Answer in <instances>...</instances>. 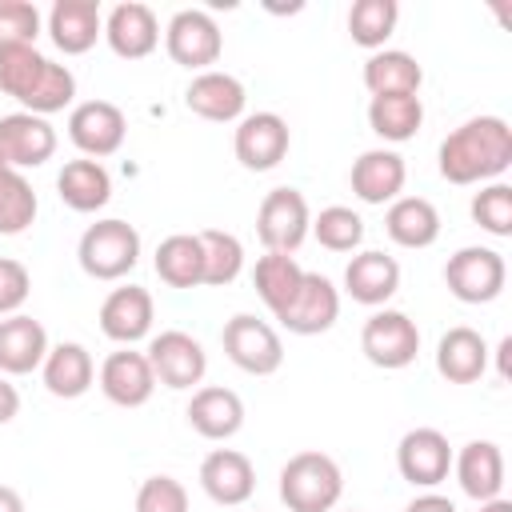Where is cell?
<instances>
[{"label":"cell","instance_id":"cell-28","mask_svg":"<svg viewBox=\"0 0 512 512\" xmlns=\"http://www.w3.org/2000/svg\"><path fill=\"white\" fill-rule=\"evenodd\" d=\"M40 376H44V388L56 400H76L96 384V364H92V352L84 344L64 340V344L48 348V356L40 364Z\"/></svg>","mask_w":512,"mask_h":512},{"label":"cell","instance_id":"cell-15","mask_svg":"<svg viewBox=\"0 0 512 512\" xmlns=\"http://www.w3.org/2000/svg\"><path fill=\"white\" fill-rule=\"evenodd\" d=\"M336 316H340V292H336V284L328 276H320V272H304L300 292L292 296V304L276 320L292 336H320V332H328L336 324Z\"/></svg>","mask_w":512,"mask_h":512},{"label":"cell","instance_id":"cell-29","mask_svg":"<svg viewBox=\"0 0 512 512\" xmlns=\"http://www.w3.org/2000/svg\"><path fill=\"white\" fill-rule=\"evenodd\" d=\"M56 196L72 212H100L112 200V176L100 160L76 156L56 172Z\"/></svg>","mask_w":512,"mask_h":512},{"label":"cell","instance_id":"cell-31","mask_svg":"<svg viewBox=\"0 0 512 512\" xmlns=\"http://www.w3.org/2000/svg\"><path fill=\"white\" fill-rule=\"evenodd\" d=\"M152 264H156V276L168 288H200L204 284V248H200L196 232L164 236L156 256H152Z\"/></svg>","mask_w":512,"mask_h":512},{"label":"cell","instance_id":"cell-41","mask_svg":"<svg viewBox=\"0 0 512 512\" xmlns=\"http://www.w3.org/2000/svg\"><path fill=\"white\" fill-rule=\"evenodd\" d=\"M136 512H188V488L176 476H148L136 488Z\"/></svg>","mask_w":512,"mask_h":512},{"label":"cell","instance_id":"cell-2","mask_svg":"<svg viewBox=\"0 0 512 512\" xmlns=\"http://www.w3.org/2000/svg\"><path fill=\"white\" fill-rule=\"evenodd\" d=\"M0 92L20 104V112L52 116L76 100V76L68 64H56L40 48H8L0 52Z\"/></svg>","mask_w":512,"mask_h":512},{"label":"cell","instance_id":"cell-23","mask_svg":"<svg viewBox=\"0 0 512 512\" xmlns=\"http://www.w3.org/2000/svg\"><path fill=\"white\" fill-rule=\"evenodd\" d=\"M452 472L460 492L476 504L504 492V452L496 440H468L460 452H452Z\"/></svg>","mask_w":512,"mask_h":512},{"label":"cell","instance_id":"cell-14","mask_svg":"<svg viewBox=\"0 0 512 512\" xmlns=\"http://www.w3.org/2000/svg\"><path fill=\"white\" fill-rule=\"evenodd\" d=\"M56 156V128L44 116L32 112H8L0 116V164L24 172L40 168Z\"/></svg>","mask_w":512,"mask_h":512},{"label":"cell","instance_id":"cell-26","mask_svg":"<svg viewBox=\"0 0 512 512\" xmlns=\"http://www.w3.org/2000/svg\"><path fill=\"white\" fill-rule=\"evenodd\" d=\"M48 332L36 316L16 312L0 320V376H28L48 356Z\"/></svg>","mask_w":512,"mask_h":512},{"label":"cell","instance_id":"cell-30","mask_svg":"<svg viewBox=\"0 0 512 512\" xmlns=\"http://www.w3.org/2000/svg\"><path fill=\"white\" fill-rule=\"evenodd\" d=\"M384 232L400 248H432L440 240V212L424 196H396L384 212Z\"/></svg>","mask_w":512,"mask_h":512},{"label":"cell","instance_id":"cell-40","mask_svg":"<svg viewBox=\"0 0 512 512\" xmlns=\"http://www.w3.org/2000/svg\"><path fill=\"white\" fill-rule=\"evenodd\" d=\"M40 8L32 0H0V52L8 48H36L40 36Z\"/></svg>","mask_w":512,"mask_h":512},{"label":"cell","instance_id":"cell-17","mask_svg":"<svg viewBox=\"0 0 512 512\" xmlns=\"http://www.w3.org/2000/svg\"><path fill=\"white\" fill-rule=\"evenodd\" d=\"M200 488L212 504L220 508H240L256 492V468L244 452L236 448H212L200 460Z\"/></svg>","mask_w":512,"mask_h":512},{"label":"cell","instance_id":"cell-45","mask_svg":"<svg viewBox=\"0 0 512 512\" xmlns=\"http://www.w3.org/2000/svg\"><path fill=\"white\" fill-rule=\"evenodd\" d=\"M0 512H28L24 508V496L16 488H8V484H0Z\"/></svg>","mask_w":512,"mask_h":512},{"label":"cell","instance_id":"cell-11","mask_svg":"<svg viewBox=\"0 0 512 512\" xmlns=\"http://www.w3.org/2000/svg\"><path fill=\"white\" fill-rule=\"evenodd\" d=\"M124 136H128V120L112 100H80V104H72L68 140L76 144L80 156L104 160V156L124 148Z\"/></svg>","mask_w":512,"mask_h":512},{"label":"cell","instance_id":"cell-12","mask_svg":"<svg viewBox=\"0 0 512 512\" xmlns=\"http://www.w3.org/2000/svg\"><path fill=\"white\" fill-rule=\"evenodd\" d=\"M292 148L288 120L280 112H248L236 120L232 132V152L248 172H268L276 168Z\"/></svg>","mask_w":512,"mask_h":512},{"label":"cell","instance_id":"cell-46","mask_svg":"<svg viewBox=\"0 0 512 512\" xmlns=\"http://www.w3.org/2000/svg\"><path fill=\"white\" fill-rule=\"evenodd\" d=\"M508 352H512V336H504V340H500V348H496V360H500V380H508Z\"/></svg>","mask_w":512,"mask_h":512},{"label":"cell","instance_id":"cell-47","mask_svg":"<svg viewBox=\"0 0 512 512\" xmlns=\"http://www.w3.org/2000/svg\"><path fill=\"white\" fill-rule=\"evenodd\" d=\"M480 512H512V500L492 496V500H484V504H480Z\"/></svg>","mask_w":512,"mask_h":512},{"label":"cell","instance_id":"cell-16","mask_svg":"<svg viewBox=\"0 0 512 512\" xmlns=\"http://www.w3.org/2000/svg\"><path fill=\"white\" fill-rule=\"evenodd\" d=\"M152 320H156V304H152V292L140 284H120L100 304V332L120 348H132L136 340H144L152 332Z\"/></svg>","mask_w":512,"mask_h":512},{"label":"cell","instance_id":"cell-37","mask_svg":"<svg viewBox=\"0 0 512 512\" xmlns=\"http://www.w3.org/2000/svg\"><path fill=\"white\" fill-rule=\"evenodd\" d=\"M196 236H200V248H204V284L208 288L232 284L244 272V244L224 228H204Z\"/></svg>","mask_w":512,"mask_h":512},{"label":"cell","instance_id":"cell-7","mask_svg":"<svg viewBox=\"0 0 512 512\" xmlns=\"http://www.w3.org/2000/svg\"><path fill=\"white\" fill-rule=\"evenodd\" d=\"M220 344H224V356L240 372H248V376H272L284 364V340H280V332L268 320L252 316V312H236L224 324Z\"/></svg>","mask_w":512,"mask_h":512},{"label":"cell","instance_id":"cell-10","mask_svg":"<svg viewBox=\"0 0 512 512\" xmlns=\"http://www.w3.org/2000/svg\"><path fill=\"white\" fill-rule=\"evenodd\" d=\"M144 356H148V364H152L156 384H164V388H172V392H184V388L200 384L204 372H208V352H204V344H200L196 336L180 332V328L156 332V336L148 340Z\"/></svg>","mask_w":512,"mask_h":512},{"label":"cell","instance_id":"cell-8","mask_svg":"<svg viewBox=\"0 0 512 512\" xmlns=\"http://www.w3.org/2000/svg\"><path fill=\"white\" fill-rule=\"evenodd\" d=\"M308 228H312V212H308V200L300 188H272L260 208H256V236L264 244V252H296L304 240H308Z\"/></svg>","mask_w":512,"mask_h":512},{"label":"cell","instance_id":"cell-34","mask_svg":"<svg viewBox=\"0 0 512 512\" xmlns=\"http://www.w3.org/2000/svg\"><path fill=\"white\" fill-rule=\"evenodd\" d=\"M300 280H304V268L296 264V256L288 252H264L252 268V284H256V296L264 300V308L272 316H280L292 296L300 292Z\"/></svg>","mask_w":512,"mask_h":512},{"label":"cell","instance_id":"cell-44","mask_svg":"<svg viewBox=\"0 0 512 512\" xmlns=\"http://www.w3.org/2000/svg\"><path fill=\"white\" fill-rule=\"evenodd\" d=\"M16 412H20V392L8 376H0V424H12Z\"/></svg>","mask_w":512,"mask_h":512},{"label":"cell","instance_id":"cell-3","mask_svg":"<svg viewBox=\"0 0 512 512\" xmlns=\"http://www.w3.org/2000/svg\"><path fill=\"white\" fill-rule=\"evenodd\" d=\"M340 496H344V472L328 452L304 448L284 460L280 504L288 512H332L340 504Z\"/></svg>","mask_w":512,"mask_h":512},{"label":"cell","instance_id":"cell-9","mask_svg":"<svg viewBox=\"0 0 512 512\" xmlns=\"http://www.w3.org/2000/svg\"><path fill=\"white\" fill-rule=\"evenodd\" d=\"M164 48L172 64L188 72H208L224 52V36H220V24L204 8H180L164 28Z\"/></svg>","mask_w":512,"mask_h":512},{"label":"cell","instance_id":"cell-5","mask_svg":"<svg viewBox=\"0 0 512 512\" xmlns=\"http://www.w3.org/2000/svg\"><path fill=\"white\" fill-rule=\"evenodd\" d=\"M444 284L460 304H492L508 284V264L496 248L468 244V248L448 256Z\"/></svg>","mask_w":512,"mask_h":512},{"label":"cell","instance_id":"cell-39","mask_svg":"<svg viewBox=\"0 0 512 512\" xmlns=\"http://www.w3.org/2000/svg\"><path fill=\"white\" fill-rule=\"evenodd\" d=\"M468 212H472V220H476L488 236H500V240L512 236V188H508L504 180L484 184V188L472 196Z\"/></svg>","mask_w":512,"mask_h":512},{"label":"cell","instance_id":"cell-18","mask_svg":"<svg viewBox=\"0 0 512 512\" xmlns=\"http://www.w3.org/2000/svg\"><path fill=\"white\" fill-rule=\"evenodd\" d=\"M96 380H100V392H104L116 408H140V404H148L152 392H156L152 364H148V356L136 352V348H116V352H108L104 364H100V372H96Z\"/></svg>","mask_w":512,"mask_h":512},{"label":"cell","instance_id":"cell-36","mask_svg":"<svg viewBox=\"0 0 512 512\" xmlns=\"http://www.w3.org/2000/svg\"><path fill=\"white\" fill-rule=\"evenodd\" d=\"M36 212H40V200H36L32 184L24 180V172L0 164V236L28 232Z\"/></svg>","mask_w":512,"mask_h":512},{"label":"cell","instance_id":"cell-35","mask_svg":"<svg viewBox=\"0 0 512 512\" xmlns=\"http://www.w3.org/2000/svg\"><path fill=\"white\" fill-rule=\"evenodd\" d=\"M396 20H400L396 0H356L348 8V36H352V44L380 52L388 44V36L396 32Z\"/></svg>","mask_w":512,"mask_h":512},{"label":"cell","instance_id":"cell-22","mask_svg":"<svg viewBox=\"0 0 512 512\" xmlns=\"http://www.w3.org/2000/svg\"><path fill=\"white\" fill-rule=\"evenodd\" d=\"M400 288V264L396 256L380 248H364L344 268V292L364 308H384Z\"/></svg>","mask_w":512,"mask_h":512},{"label":"cell","instance_id":"cell-48","mask_svg":"<svg viewBox=\"0 0 512 512\" xmlns=\"http://www.w3.org/2000/svg\"><path fill=\"white\" fill-rule=\"evenodd\" d=\"M352 512H360V508H352Z\"/></svg>","mask_w":512,"mask_h":512},{"label":"cell","instance_id":"cell-6","mask_svg":"<svg viewBox=\"0 0 512 512\" xmlns=\"http://www.w3.org/2000/svg\"><path fill=\"white\" fill-rule=\"evenodd\" d=\"M360 352L384 372H400L420 356V328L400 308H380L360 328Z\"/></svg>","mask_w":512,"mask_h":512},{"label":"cell","instance_id":"cell-24","mask_svg":"<svg viewBox=\"0 0 512 512\" xmlns=\"http://www.w3.org/2000/svg\"><path fill=\"white\" fill-rule=\"evenodd\" d=\"M48 36L64 56H84L104 36V12L96 0H56L48 8Z\"/></svg>","mask_w":512,"mask_h":512},{"label":"cell","instance_id":"cell-19","mask_svg":"<svg viewBox=\"0 0 512 512\" xmlns=\"http://www.w3.org/2000/svg\"><path fill=\"white\" fill-rule=\"evenodd\" d=\"M404 180H408V164L396 148H368L352 160L348 172L352 196L364 204H392L404 192Z\"/></svg>","mask_w":512,"mask_h":512},{"label":"cell","instance_id":"cell-38","mask_svg":"<svg viewBox=\"0 0 512 512\" xmlns=\"http://www.w3.org/2000/svg\"><path fill=\"white\" fill-rule=\"evenodd\" d=\"M316 240H320V248H328V252H356L360 244H364V220H360V212H352V208H344V204H328V208H320V216H312V228H308Z\"/></svg>","mask_w":512,"mask_h":512},{"label":"cell","instance_id":"cell-27","mask_svg":"<svg viewBox=\"0 0 512 512\" xmlns=\"http://www.w3.org/2000/svg\"><path fill=\"white\" fill-rule=\"evenodd\" d=\"M488 344L476 328L468 324H456L440 336L436 344V372L448 380V384H476L484 372H488Z\"/></svg>","mask_w":512,"mask_h":512},{"label":"cell","instance_id":"cell-21","mask_svg":"<svg viewBox=\"0 0 512 512\" xmlns=\"http://www.w3.org/2000/svg\"><path fill=\"white\" fill-rule=\"evenodd\" d=\"M184 104L188 112H196L200 120H212V124H232L244 116V104H248V92L244 84L232 76V72H220V68H208V72H196L184 88Z\"/></svg>","mask_w":512,"mask_h":512},{"label":"cell","instance_id":"cell-25","mask_svg":"<svg viewBox=\"0 0 512 512\" xmlns=\"http://www.w3.org/2000/svg\"><path fill=\"white\" fill-rule=\"evenodd\" d=\"M188 424L204 440H232L244 428V400L224 384H204L188 400Z\"/></svg>","mask_w":512,"mask_h":512},{"label":"cell","instance_id":"cell-13","mask_svg":"<svg viewBox=\"0 0 512 512\" xmlns=\"http://www.w3.org/2000/svg\"><path fill=\"white\" fill-rule=\"evenodd\" d=\"M396 468L412 488H436L452 472V444L440 428H408L396 444Z\"/></svg>","mask_w":512,"mask_h":512},{"label":"cell","instance_id":"cell-1","mask_svg":"<svg viewBox=\"0 0 512 512\" xmlns=\"http://www.w3.org/2000/svg\"><path fill=\"white\" fill-rule=\"evenodd\" d=\"M440 176L456 188L468 184H492L512 164V128L504 116H472L456 124L436 152Z\"/></svg>","mask_w":512,"mask_h":512},{"label":"cell","instance_id":"cell-4","mask_svg":"<svg viewBox=\"0 0 512 512\" xmlns=\"http://www.w3.org/2000/svg\"><path fill=\"white\" fill-rule=\"evenodd\" d=\"M76 260L92 280H124L140 264V232L128 220H96L76 244Z\"/></svg>","mask_w":512,"mask_h":512},{"label":"cell","instance_id":"cell-43","mask_svg":"<svg viewBox=\"0 0 512 512\" xmlns=\"http://www.w3.org/2000/svg\"><path fill=\"white\" fill-rule=\"evenodd\" d=\"M404 512H456V504L448 496H440V492H420L416 500H408Z\"/></svg>","mask_w":512,"mask_h":512},{"label":"cell","instance_id":"cell-32","mask_svg":"<svg viewBox=\"0 0 512 512\" xmlns=\"http://www.w3.org/2000/svg\"><path fill=\"white\" fill-rule=\"evenodd\" d=\"M420 124H424L420 92H396V96H372L368 100V128L388 144L412 140L420 132Z\"/></svg>","mask_w":512,"mask_h":512},{"label":"cell","instance_id":"cell-42","mask_svg":"<svg viewBox=\"0 0 512 512\" xmlns=\"http://www.w3.org/2000/svg\"><path fill=\"white\" fill-rule=\"evenodd\" d=\"M28 292H32L28 268L20 260H12V256H0V320L16 316L24 308V300H28Z\"/></svg>","mask_w":512,"mask_h":512},{"label":"cell","instance_id":"cell-33","mask_svg":"<svg viewBox=\"0 0 512 512\" xmlns=\"http://www.w3.org/2000/svg\"><path fill=\"white\" fill-rule=\"evenodd\" d=\"M424 68L412 52L400 48H380L364 60V88L372 96H396V92H420Z\"/></svg>","mask_w":512,"mask_h":512},{"label":"cell","instance_id":"cell-20","mask_svg":"<svg viewBox=\"0 0 512 512\" xmlns=\"http://www.w3.org/2000/svg\"><path fill=\"white\" fill-rule=\"evenodd\" d=\"M104 40L120 60H144L160 44V20L148 4L124 0L104 16Z\"/></svg>","mask_w":512,"mask_h":512}]
</instances>
